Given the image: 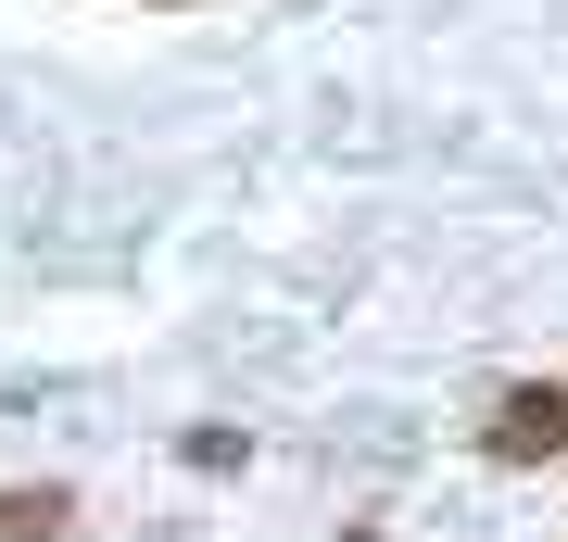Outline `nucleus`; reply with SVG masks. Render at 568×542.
Here are the masks:
<instances>
[{"instance_id": "nucleus-1", "label": "nucleus", "mask_w": 568, "mask_h": 542, "mask_svg": "<svg viewBox=\"0 0 568 542\" xmlns=\"http://www.w3.org/2000/svg\"><path fill=\"white\" fill-rule=\"evenodd\" d=\"M480 442L506 454V467H544V454H568V379H530V391H506Z\"/></svg>"}, {"instance_id": "nucleus-2", "label": "nucleus", "mask_w": 568, "mask_h": 542, "mask_svg": "<svg viewBox=\"0 0 568 542\" xmlns=\"http://www.w3.org/2000/svg\"><path fill=\"white\" fill-rule=\"evenodd\" d=\"M63 530H77L63 492H0V542H63Z\"/></svg>"}]
</instances>
